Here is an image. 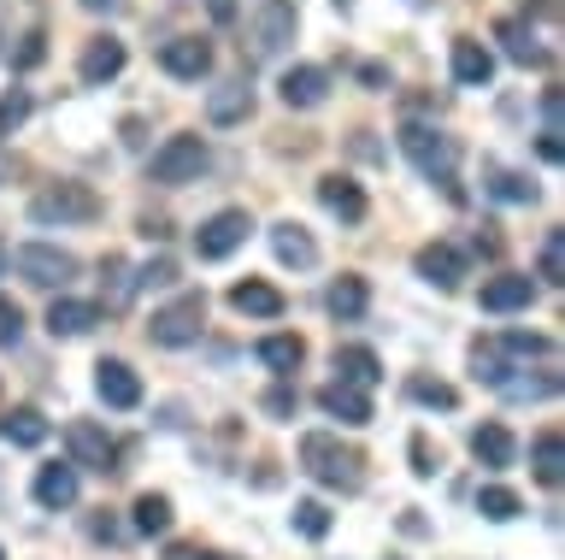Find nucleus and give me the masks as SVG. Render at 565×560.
<instances>
[{
  "mask_svg": "<svg viewBox=\"0 0 565 560\" xmlns=\"http://www.w3.org/2000/svg\"><path fill=\"white\" fill-rule=\"evenodd\" d=\"M265 413H271V419H295V390H289V383L265 390Z\"/></svg>",
  "mask_w": 565,
  "mask_h": 560,
  "instance_id": "79ce46f5",
  "label": "nucleus"
},
{
  "mask_svg": "<svg viewBox=\"0 0 565 560\" xmlns=\"http://www.w3.org/2000/svg\"><path fill=\"white\" fill-rule=\"evenodd\" d=\"M413 472H418V478H436V454H430L424 436H413Z\"/></svg>",
  "mask_w": 565,
  "mask_h": 560,
  "instance_id": "c03bdc74",
  "label": "nucleus"
},
{
  "mask_svg": "<svg viewBox=\"0 0 565 560\" xmlns=\"http://www.w3.org/2000/svg\"><path fill=\"white\" fill-rule=\"evenodd\" d=\"M277 95H282V107L307 113V107H318V101L330 95V77L318 72V65H295V72H282V83H277Z\"/></svg>",
  "mask_w": 565,
  "mask_h": 560,
  "instance_id": "f8f14e48",
  "label": "nucleus"
},
{
  "mask_svg": "<svg viewBox=\"0 0 565 560\" xmlns=\"http://www.w3.org/2000/svg\"><path fill=\"white\" fill-rule=\"evenodd\" d=\"M230 307L247 313V319H277V313H282V295H277L271 284H259V277H247V284L230 289Z\"/></svg>",
  "mask_w": 565,
  "mask_h": 560,
  "instance_id": "5701e85b",
  "label": "nucleus"
},
{
  "mask_svg": "<svg viewBox=\"0 0 565 560\" xmlns=\"http://www.w3.org/2000/svg\"><path fill=\"white\" fill-rule=\"evenodd\" d=\"M247 231H254V219H247L242 207H224V213H212L201 231H194V254L201 260H230L247 242Z\"/></svg>",
  "mask_w": 565,
  "mask_h": 560,
  "instance_id": "0eeeda50",
  "label": "nucleus"
},
{
  "mask_svg": "<svg viewBox=\"0 0 565 560\" xmlns=\"http://www.w3.org/2000/svg\"><path fill=\"white\" fill-rule=\"evenodd\" d=\"M166 560H218V554H206V549H194V542H171Z\"/></svg>",
  "mask_w": 565,
  "mask_h": 560,
  "instance_id": "49530a36",
  "label": "nucleus"
},
{
  "mask_svg": "<svg viewBox=\"0 0 565 560\" xmlns=\"http://www.w3.org/2000/svg\"><path fill=\"white\" fill-rule=\"evenodd\" d=\"M406 395L424 401V408H459L454 383H436V378H413V383H406Z\"/></svg>",
  "mask_w": 565,
  "mask_h": 560,
  "instance_id": "4c0bfd02",
  "label": "nucleus"
},
{
  "mask_svg": "<svg viewBox=\"0 0 565 560\" xmlns=\"http://www.w3.org/2000/svg\"><path fill=\"white\" fill-rule=\"evenodd\" d=\"M536 302V277L530 272H501L483 284V313H519Z\"/></svg>",
  "mask_w": 565,
  "mask_h": 560,
  "instance_id": "9b49d317",
  "label": "nucleus"
},
{
  "mask_svg": "<svg viewBox=\"0 0 565 560\" xmlns=\"http://www.w3.org/2000/svg\"><path fill=\"white\" fill-rule=\"evenodd\" d=\"M88 537H95V542H113V537H118V525L95 514V519H88Z\"/></svg>",
  "mask_w": 565,
  "mask_h": 560,
  "instance_id": "09e8293b",
  "label": "nucleus"
},
{
  "mask_svg": "<svg viewBox=\"0 0 565 560\" xmlns=\"http://www.w3.org/2000/svg\"><path fill=\"white\" fill-rule=\"evenodd\" d=\"M118 0H83V12H113Z\"/></svg>",
  "mask_w": 565,
  "mask_h": 560,
  "instance_id": "3c124183",
  "label": "nucleus"
},
{
  "mask_svg": "<svg viewBox=\"0 0 565 560\" xmlns=\"http://www.w3.org/2000/svg\"><path fill=\"white\" fill-rule=\"evenodd\" d=\"M171 525V501L166 496H136V531L141 537H159Z\"/></svg>",
  "mask_w": 565,
  "mask_h": 560,
  "instance_id": "72a5a7b5",
  "label": "nucleus"
},
{
  "mask_svg": "<svg viewBox=\"0 0 565 560\" xmlns=\"http://www.w3.org/2000/svg\"><path fill=\"white\" fill-rule=\"evenodd\" d=\"M471 372H477V383H494V390H501L512 366H507V355H501L494 342H477V348H471Z\"/></svg>",
  "mask_w": 565,
  "mask_h": 560,
  "instance_id": "473e14b6",
  "label": "nucleus"
},
{
  "mask_svg": "<svg viewBox=\"0 0 565 560\" xmlns=\"http://www.w3.org/2000/svg\"><path fill=\"white\" fill-rule=\"evenodd\" d=\"M489 189L501 201H536V183L519 178V171H501V166H489Z\"/></svg>",
  "mask_w": 565,
  "mask_h": 560,
  "instance_id": "c9c22d12",
  "label": "nucleus"
},
{
  "mask_svg": "<svg viewBox=\"0 0 565 560\" xmlns=\"http://www.w3.org/2000/svg\"><path fill=\"white\" fill-rule=\"evenodd\" d=\"M0 560H7V554H0Z\"/></svg>",
  "mask_w": 565,
  "mask_h": 560,
  "instance_id": "5fc2aeb1",
  "label": "nucleus"
},
{
  "mask_svg": "<svg viewBox=\"0 0 565 560\" xmlns=\"http://www.w3.org/2000/svg\"><path fill=\"white\" fill-rule=\"evenodd\" d=\"M271 254L282 260V266H295V272H307V266H318V242L300 231V224H271Z\"/></svg>",
  "mask_w": 565,
  "mask_h": 560,
  "instance_id": "f3484780",
  "label": "nucleus"
},
{
  "mask_svg": "<svg viewBox=\"0 0 565 560\" xmlns=\"http://www.w3.org/2000/svg\"><path fill=\"white\" fill-rule=\"evenodd\" d=\"M12 272L35 289H65L71 277H77V260L65 249H47V242H24V249L12 254Z\"/></svg>",
  "mask_w": 565,
  "mask_h": 560,
  "instance_id": "423d86ee",
  "label": "nucleus"
},
{
  "mask_svg": "<svg viewBox=\"0 0 565 560\" xmlns=\"http://www.w3.org/2000/svg\"><path fill=\"white\" fill-rule=\"evenodd\" d=\"M95 390H100L106 408H136V401H141V378L124 360H100L95 366Z\"/></svg>",
  "mask_w": 565,
  "mask_h": 560,
  "instance_id": "ddd939ff",
  "label": "nucleus"
},
{
  "mask_svg": "<svg viewBox=\"0 0 565 560\" xmlns=\"http://www.w3.org/2000/svg\"><path fill=\"white\" fill-rule=\"evenodd\" d=\"M300 466H307L318 484H330V489H348V496L365 484V454H360V448H342L330 431H312V436H300Z\"/></svg>",
  "mask_w": 565,
  "mask_h": 560,
  "instance_id": "f257e3e1",
  "label": "nucleus"
},
{
  "mask_svg": "<svg viewBox=\"0 0 565 560\" xmlns=\"http://www.w3.org/2000/svg\"><path fill=\"white\" fill-rule=\"evenodd\" d=\"M0 266H7V249H0Z\"/></svg>",
  "mask_w": 565,
  "mask_h": 560,
  "instance_id": "864d4df0",
  "label": "nucleus"
},
{
  "mask_svg": "<svg viewBox=\"0 0 565 560\" xmlns=\"http://www.w3.org/2000/svg\"><path fill=\"white\" fill-rule=\"evenodd\" d=\"M65 448H71V466L83 472H118V443L106 436L100 425H88V419H77V425H65Z\"/></svg>",
  "mask_w": 565,
  "mask_h": 560,
  "instance_id": "6e6552de",
  "label": "nucleus"
},
{
  "mask_svg": "<svg viewBox=\"0 0 565 560\" xmlns=\"http://www.w3.org/2000/svg\"><path fill=\"white\" fill-rule=\"evenodd\" d=\"M159 65H166L171 77H183V83H201V77L212 72V42H201V36H177V42L159 47Z\"/></svg>",
  "mask_w": 565,
  "mask_h": 560,
  "instance_id": "9d476101",
  "label": "nucleus"
},
{
  "mask_svg": "<svg viewBox=\"0 0 565 560\" xmlns=\"http://www.w3.org/2000/svg\"><path fill=\"white\" fill-rule=\"evenodd\" d=\"M100 289H106V307H130V295H136V277H130V266H124L118 254H106L100 260Z\"/></svg>",
  "mask_w": 565,
  "mask_h": 560,
  "instance_id": "c756f323",
  "label": "nucleus"
},
{
  "mask_svg": "<svg viewBox=\"0 0 565 560\" xmlns=\"http://www.w3.org/2000/svg\"><path fill=\"white\" fill-rule=\"evenodd\" d=\"M18 337H24V313L12 295H0V348H18Z\"/></svg>",
  "mask_w": 565,
  "mask_h": 560,
  "instance_id": "58836bf2",
  "label": "nucleus"
},
{
  "mask_svg": "<svg viewBox=\"0 0 565 560\" xmlns=\"http://www.w3.org/2000/svg\"><path fill=\"white\" fill-rule=\"evenodd\" d=\"M318 408L330 419H342V425H371V395L353 390V383H324V390H318Z\"/></svg>",
  "mask_w": 565,
  "mask_h": 560,
  "instance_id": "2eb2a0df",
  "label": "nucleus"
},
{
  "mask_svg": "<svg viewBox=\"0 0 565 560\" xmlns=\"http://www.w3.org/2000/svg\"><path fill=\"white\" fill-rule=\"evenodd\" d=\"M35 501L53 507V514L77 501V466H42L35 472Z\"/></svg>",
  "mask_w": 565,
  "mask_h": 560,
  "instance_id": "4be33fe9",
  "label": "nucleus"
},
{
  "mask_svg": "<svg viewBox=\"0 0 565 560\" xmlns=\"http://www.w3.org/2000/svg\"><path fill=\"white\" fill-rule=\"evenodd\" d=\"M42 42H47L42 30H30V36H24V47H18V54H12V65H18V72H30V65L42 60Z\"/></svg>",
  "mask_w": 565,
  "mask_h": 560,
  "instance_id": "37998d69",
  "label": "nucleus"
},
{
  "mask_svg": "<svg viewBox=\"0 0 565 560\" xmlns=\"http://www.w3.org/2000/svg\"><path fill=\"white\" fill-rule=\"evenodd\" d=\"M95 325H100L95 302H53L47 307V330H53V337H88Z\"/></svg>",
  "mask_w": 565,
  "mask_h": 560,
  "instance_id": "412c9836",
  "label": "nucleus"
},
{
  "mask_svg": "<svg viewBox=\"0 0 565 560\" xmlns=\"http://www.w3.org/2000/svg\"><path fill=\"white\" fill-rule=\"evenodd\" d=\"M83 83H113L118 72H124V42H113V36H95L83 47Z\"/></svg>",
  "mask_w": 565,
  "mask_h": 560,
  "instance_id": "aec40b11",
  "label": "nucleus"
},
{
  "mask_svg": "<svg viewBox=\"0 0 565 560\" xmlns=\"http://www.w3.org/2000/svg\"><path fill=\"white\" fill-rule=\"evenodd\" d=\"M295 531L300 537H330V507L324 501H295Z\"/></svg>",
  "mask_w": 565,
  "mask_h": 560,
  "instance_id": "e433bc0d",
  "label": "nucleus"
},
{
  "mask_svg": "<svg viewBox=\"0 0 565 560\" xmlns=\"http://www.w3.org/2000/svg\"><path fill=\"white\" fill-rule=\"evenodd\" d=\"M360 77L371 83V89H383V83H388V72H383V65H360Z\"/></svg>",
  "mask_w": 565,
  "mask_h": 560,
  "instance_id": "8fccbe9b",
  "label": "nucleus"
},
{
  "mask_svg": "<svg viewBox=\"0 0 565 560\" xmlns=\"http://www.w3.org/2000/svg\"><path fill=\"white\" fill-rule=\"evenodd\" d=\"M212 24H236V0H206Z\"/></svg>",
  "mask_w": 565,
  "mask_h": 560,
  "instance_id": "de8ad7c7",
  "label": "nucleus"
},
{
  "mask_svg": "<svg viewBox=\"0 0 565 560\" xmlns=\"http://www.w3.org/2000/svg\"><path fill=\"white\" fill-rule=\"evenodd\" d=\"M494 36L507 42V54L519 60V65H547V47L536 42V30H530V24H519V19H507L501 30H494Z\"/></svg>",
  "mask_w": 565,
  "mask_h": 560,
  "instance_id": "cd10ccee",
  "label": "nucleus"
},
{
  "mask_svg": "<svg viewBox=\"0 0 565 560\" xmlns=\"http://www.w3.org/2000/svg\"><path fill=\"white\" fill-rule=\"evenodd\" d=\"M30 219L35 224H88V219H100V196L88 183H47L30 201Z\"/></svg>",
  "mask_w": 565,
  "mask_h": 560,
  "instance_id": "7ed1b4c3",
  "label": "nucleus"
},
{
  "mask_svg": "<svg viewBox=\"0 0 565 560\" xmlns=\"http://www.w3.org/2000/svg\"><path fill=\"white\" fill-rule=\"evenodd\" d=\"M401 154L424 171V178L448 183V196L459 201V183H454V142H448L441 130H430V125H401Z\"/></svg>",
  "mask_w": 565,
  "mask_h": 560,
  "instance_id": "f03ea898",
  "label": "nucleus"
},
{
  "mask_svg": "<svg viewBox=\"0 0 565 560\" xmlns=\"http://www.w3.org/2000/svg\"><path fill=\"white\" fill-rule=\"evenodd\" d=\"M536 277H542V284H559V277H565V236H559V231H547V236H542Z\"/></svg>",
  "mask_w": 565,
  "mask_h": 560,
  "instance_id": "f704fd0d",
  "label": "nucleus"
},
{
  "mask_svg": "<svg viewBox=\"0 0 565 560\" xmlns=\"http://www.w3.org/2000/svg\"><path fill=\"white\" fill-rule=\"evenodd\" d=\"M365 302H371L365 277H335V284H330V295H324V307L335 313V319H360V313H365Z\"/></svg>",
  "mask_w": 565,
  "mask_h": 560,
  "instance_id": "c85d7f7f",
  "label": "nucleus"
},
{
  "mask_svg": "<svg viewBox=\"0 0 565 560\" xmlns=\"http://www.w3.org/2000/svg\"><path fill=\"white\" fill-rule=\"evenodd\" d=\"M0 436L18 443V448H42L47 443V419L35 413V408H12L7 419H0Z\"/></svg>",
  "mask_w": 565,
  "mask_h": 560,
  "instance_id": "bb28decb",
  "label": "nucleus"
},
{
  "mask_svg": "<svg viewBox=\"0 0 565 560\" xmlns=\"http://www.w3.org/2000/svg\"><path fill=\"white\" fill-rule=\"evenodd\" d=\"M413 7H430V0H413Z\"/></svg>",
  "mask_w": 565,
  "mask_h": 560,
  "instance_id": "603ef678",
  "label": "nucleus"
},
{
  "mask_svg": "<svg viewBox=\"0 0 565 560\" xmlns=\"http://www.w3.org/2000/svg\"><path fill=\"white\" fill-rule=\"evenodd\" d=\"M477 514H483V519H519L524 514V501L519 496H512V489L507 484H489V489H477Z\"/></svg>",
  "mask_w": 565,
  "mask_h": 560,
  "instance_id": "2f4dec72",
  "label": "nucleus"
},
{
  "mask_svg": "<svg viewBox=\"0 0 565 560\" xmlns=\"http://www.w3.org/2000/svg\"><path fill=\"white\" fill-rule=\"evenodd\" d=\"M413 266H418V277H430L436 289H454L459 277H466V260H459V249H448V242H424Z\"/></svg>",
  "mask_w": 565,
  "mask_h": 560,
  "instance_id": "4468645a",
  "label": "nucleus"
},
{
  "mask_svg": "<svg viewBox=\"0 0 565 560\" xmlns=\"http://www.w3.org/2000/svg\"><path fill=\"white\" fill-rule=\"evenodd\" d=\"M295 42V7L289 0H259V24H254V54L277 60Z\"/></svg>",
  "mask_w": 565,
  "mask_h": 560,
  "instance_id": "1a4fd4ad",
  "label": "nucleus"
},
{
  "mask_svg": "<svg viewBox=\"0 0 565 560\" xmlns=\"http://www.w3.org/2000/svg\"><path fill=\"white\" fill-rule=\"evenodd\" d=\"M471 454L483 466H512V454H519V443H512L507 425H477L471 431Z\"/></svg>",
  "mask_w": 565,
  "mask_h": 560,
  "instance_id": "a878e982",
  "label": "nucleus"
},
{
  "mask_svg": "<svg viewBox=\"0 0 565 560\" xmlns=\"http://www.w3.org/2000/svg\"><path fill=\"white\" fill-rule=\"evenodd\" d=\"M454 77L466 83V89H483V83L494 77V54H489L483 42L459 36V42H454Z\"/></svg>",
  "mask_w": 565,
  "mask_h": 560,
  "instance_id": "6ab92c4d",
  "label": "nucleus"
},
{
  "mask_svg": "<svg viewBox=\"0 0 565 560\" xmlns=\"http://www.w3.org/2000/svg\"><path fill=\"white\" fill-rule=\"evenodd\" d=\"M166 284H177V260H166V254H159L153 266H141L136 289H166Z\"/></svg>",
  "mask_w": 565,
  "mask_h": 560,
  "instance_id": "a19ab883",
  "label": "nucleus"
},
{
  "mask_svg": "<svg viewBox=\"0 0 565 560\" xmlns=\"http://www.w3.org/2000/svg\"><path fill=\"white\" fill-rule=\"evenodd\" d=\"M542 136H559V89L542 95Z\"/></svg>",
  "mask_w": 565,
  "mask_h": 560,
  "instance_id": "a18cd8bd",
  "label": "nucleus"
},
{
  "mask_svg": "<svg viewBox=\"0 0 565 560\" xmlns=\"http://www.w3.org/2000/svg\"><path fill=\"white\" fill-rule=\"evenodd\" d=\"M335 383H353V390H371V383H383V360L371 355V348L360 342H348V348H335Z\"/></svg>",
  "mask_w": 565,
  "mask_h": 560,
  "instance_id": "a211bd4d",
  "label": "nucleus"
},
{
  "mask_svg": "<svg viewBox=\"0 0 565 560\" xmlns=\"http://www.w3.org/2000/svg\"><path fill=\"white\" fill-rule=\"evenodd\" d=\"M530 466H536V478L547 489L565 478V443H559V431H536V443H530Z\"/></svg>",
  "mask_w": 565,
  "mask_h": 560,
  "instance_id": "393cba45",
  "label": "nucleus"
},
{
  "mask_svg": "<svg viewBox=\"0 0 565 560\" xmlns=\"http://www.w3.org/2000/svg\"><path fill=\"white\" fill-rule=\"evenodd\" d=\"M206 166H212V154H206V136H171V142H166V148H159L153 160H148V178L177 189V183H194Z\"/></svg>",
  "mask_w": 565,
  "mask_h": 560,
  "instance_id": "20e7f679",
  "label": "nucleus"
},
{
  "mask_svg": "<svg viewBox=\"0 0 565 560\" xmlns=\"http://www.w3.org/2000/svg\"><path fill=\"white\" fill-rule=\"evenodd\" d=\"M201 325H206V295H177L171 307H159L153 313V325H148V337L159 348H189L194 337H201Z\"/></svg>",
  "mask_w": 565,
  "mask_h": 560,
  "instance_id": "39448f33",
  "label": "nucleus"
},
{
  "mask_svg": "<svg viewBox=\"0 0 565 560\" xmlns=\"http://www.w3.org/2000/svg\"><path fill=\"white\" fill-rule=\"evenodd\" d=\"M247 113H254V89H247V83H224V89H212V101H206L212 125H242Z\"/></svg>",
  "mask_w": 565,
  "mask_h": 560,
  "instance_id": "b1692460",
  "label": "nucleus"
},
{
  "mask_svg": "<svg viewBox=\"0 0 565 560\" xmlns=\"http://www.w3.org/2000/svg\"><path fill=\"white\" fill-rule=\"evenodd\" d=\"M259 360L271 366V372H295V366L307 360V342H300V337H265L259 342Z\"/></svg>",
  "mask_w": 565,
  "mask_h": 560,
  "instance_id": "7c9ffc66",
  "label": "nucleus"
},
{
  "mask_svg": "<svg viewBox=\"0 0 565 560\" xmlns=\"http://www.w3.org/2000/svg\"><path fill=\"white\" fill-rule=\"evenodd\" d=\"M318 201H324L335 219H348V224H360V219H365V196H360V183H353V178H342V171H330V178H318Z\"/></svg>",
  "mask_w": 565,
  "mask_h": 560,
  "instance_id": "dca6fc26",
  "label": "nucleus"
},
{
  "mask_svg": "<svg viewBox=\"0 0 565 560\" xmlns=\"http://www.w3.org/2000/svg\"><path fill=\"white\" fill-rule=\"evenodd\" d=\"M24 118H30V95H24V89H12L7 101H0V136H7V130H18Z\"/></svg>",
  "mask_w": 565,
  "mask_h": 560,
  "instance_id": "ea45409f",
  "label": "nucleus"
}]
</instances>
